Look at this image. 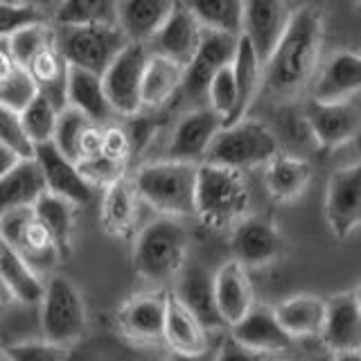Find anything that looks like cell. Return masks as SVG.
<instances>
[{
  "label": "cell",
  "mask_w": 361,
  "mask_h": 361,
  "mask_svg": "<svg viewBox=\"0 0 361 361\" xmlns=\"http://www.w3.org/2000/svg\"><path fill=\"white\" fill-rule=\"evenodd\" d=\"M323 16L316 7L291 11L289 25L262 66V88L267 95L291 99L302 93L321 66Z\"/></svg>",
  "instance_id": "obj_1"
},
{
  "label": "cell",
  "mask_w": 361,
  "mask_h": 361,
  "mask_svg": "<svg viewBox=\"0 0 361 361\" xmlns=\"http://www.w3.org/2000/svg\"><path fill=\"white\" fill-rule=\"evenodd\" d=\"M195 214L212 231H233L251 214V188L244 174L201 163L197 167Z\"/></svg>",
  "instance_id": "obj_2"
},
{
  "label": "cell",
  "mask_w": 361,
  "mask_h": 361,
  "mask_svg": "<svg viewBox=\"0 0 361 361\" xmlns=\"http://www.w3.org/2000/svg\"><path fill=\"white\" fill-rule=\"evenodd\" d=\"M190 235L178 219L158 217L142 226L133 244V267L149 285H167L188 264Z\"/></svg>",
  "instance_id": "obj_3"
},
{
  "label": "cell",
  "mask_w": 361,
  "mask_h": 361,
  "mask_svg": "<svg viewBox=\"0 0 361 361\" xmlns=\"http://www.w3.org/2000/svg\"><path fill=\"white\" fill-rule=\"evenodd\" d=\"M197 167L178 161H158L140 167L131 178L138 197L169 219L195 214Z\"/></svg>",
  "instance_id": "obj_4"
},
{
  "label": "cell",
  "mask_w": 361,
  "mask_h": 361,
  "mask_svg": "<svg viewBox=\"0 0 361 361\" xmlns=\"http://www.w3.org/2000/svg\"><path fill=\"white\" fill-rule=\"evenodd\" d=\"M278 154L280 142L276 133L264 122L244 118L219 129L203 163L244 172L248 167L267 165Z\"/></svg>",
  "instance_id": "obj_5"
},
{
  "label": "cell",
  "mask_w": 361,
  "mask_h": 361,
  "mask_svg": "<svg viewBox=\"0 0 361 361\" xmlns=\"http://www.w3.org/2000/svg\"><path fill=\"white\" fill-rule=\"evenodd\" d=\"M54 43L68 68H77L97 77L104 75L113 59L129 45L118 25L56 27Z\"/></svg>",
  "instance_id": "obj_6"
},
{
  "label": "cell",
  "mask_w": 361,
  "mask_h": 361,
  "mask_svg": "<svg viewBox=\"0 0 361 361\" xmlns=\"http://www.w3.org/2000/svg\"><path fill=\"white\" fill-rule=\"evenodd\" d=\"M41 330L45 341L68 348L84 334L86 307L82 293L63 276H50L41 293Z\"/></svg>",
  "instance_id": "obj_7"
},
{
  "label": "cell",
  "mask_w": 361,
  "mask_h": 361,
  "mask_svg": "<svg viewBox=\"0 0 361 361\" xmlns=\"http://www.w3.org/2000/svg\"><path fill=\"white\" fill-rule=\"evenodd\" d=\"M0 240L37 276L52 271L63 255L32 208L14 210L0 217Z\"/></svg>",
  "instance_id": "obj_8"
},
{
  "label": "cell",
  "mask_w": 361,
  "mask_h": 361,
  "mask_svg": "<svg viewBox=\"0 0 361 361\" xmlns=\"http://www.w3.org/2000/svg\"><path fill=\"white\" fill-rule=\"evenodd\" d=\"M149 50L140 43H129L102 75V88L116 116H135L142 111L140 90Z\"/></svg>",
  "instance_id": "obj_9"
},
{
  "label": "cell",
  "mask_w": 361,
  "mask_h": 361,
  "mask_svg": "<svg viewBox=\"0 0 361 361\" xmlns=\"http://www.w3.org/2000/svg\"><path fill=\"white\" fill-rule=\"evenodd\" d=\"M203 30L199 25V20L192 14V9L188 3H172V9L165 18L152 41L145 45L149 50L152 56H161L176 63L178 68H185L192 63L195 54L201 45Z\"/></svg>",
  "instance_id": "obj_10"
},
{
  "label": "cell",
  "mask_w": 361,
  "mask_h": 361,
  "mask_svg": "<svg viewBox=\"0 0 361 361\" xmlns=\"http://www.w3.org/2000/svg\"><path fill=\"white\" fill-rule=\"evenodd\" d=\"M325 217L338 240L353 235L361 221V167L353 163L336 169L327 180Z\"/></svg>",
  "instance_id": "obj_11"
},
{
  "label": "cell",
  "mask_w": 361,
  "mask_h": 361,
  "mask_svg": "<svg viewBox=\"0 0 361 361\" xmlns=\"http://www.w3.org/2000/svg\"><path fill=\"white\" fill-rule=\"evenodd\" d=\"M291 18V9L278 0H253L242 3V32L240 37L251 45L259 63H267L276 50Z\"/></svg>",
  "instance_id": "obj_12"
},
{
  "label": "cell",
  "mask_w": 361,
  "mask_h": 361,
  "mask_svg": "<svg viewBox=\"0 0 361 361\" xmlns=\"http://www.w3.org/2000/svg\"><path fill=\"white\" fill-rule=\"evenodd\" d=\"M233 259L242 264L246 271L267 267L282 253V233L278 226L259 214H246V217L231 231Z\"/></svg>",
  "instance_id": "obj_13"
},
{
  "label": "cell",
  "mask_w": 361,
  "mask_h": 361,
  "mask_svg": "<svg viewBox=\"0 0 361 361\" xmlns=\"http://www.w3.org/2000/svg\"><path fill=\"white\" fill-rule=\"evenodd\" d=\"M361 88V59L353 50H336L319 66L312 79V102L338 104L355 99Z\"/></svg>",
  "instance_id": "obj_14"
},
{
  "label": "cell",
  "mask_w": 361,
  "mask_h": 361,
  "mask_svg": "<svg viewBox=\"0 0 361 361\" xmlns=\"http://www.w3.org/2000/svg\"><path fill=\"white\" fill-rule=\"evenodd\" d=\"M330 353H355L361 345V298L359 289H345L325 300L321 330Z\"/></svg>",
  "instance_id": "obj_15"
},
{
  "label": "cell",
  "mask_w": 361,
  "mask_h": 361,
  "mask_svg": "<svg viewBox=\"0 0 361 361\" xmlns=\"http://www.w3.org/2000/svg\"><path fill=\"white\" fill-rule=\"evenodd\" d=\"M221 127L224 120L208 106L185 113L174 127L172 140H169V161L201 165Z\"/></svg>",
  "instance_id": "obj_16"
},
{
  "label": "cell",
  "mask_w": 361,
  "mask_h": 361,
  "mask_svg": "<svg viewBox=\"0 0 361 361\" xmlns=\"http://www.w3.org/2000/svg\"><path fill=\"white\" fill-rule=\"evenodd\" d=\"M34 163L39 165L45 192L71 201L73 206H84L93 197V185L82 176L79 167L73 161H68L52 142L34 149Z\"/></svg>",
  "instance_id": "obj_17"
},
{
  "label": "cell",
  "mask_w": 361,
  "mask_h": 361,
  "mask_svg": "<svg viewBox=\"0 0 361 361\" xmlns=\"http://www.w3.org/2000/svg\"><path fill=\"white\" fill-rule=\"evenodd\" d=\"M237 41H240V37L203 32V39H201L195 59H192V63L183 71L180 90H185L192 99L206 97V88L210 84V79L217 75L221 68L233 63Z\"/></svg>",
  "instance_id": "obj_18"
},
{
  "label": "cell",
  "mask_w": 361,
  "mask_h": 361,
  "mask_svg": "<svg viewBox=\"0 0 361 361\" xmlns=\"http://www.w3.org/2000/svg\"><path fill=\"white\" fill-rule=\"evenodd\" d=\"M172 296L183 305L208 332L224 327V321L217 312V302H214L212 274L206 267L185 264L183 271L178 274V278L174 280Z\"/></svg>",
  "instance_id": "obj_19"
},
{
  "label": "cell",
  "mask_w": 361,
  "mask_h": 361,
  "mask_svg": "<svg viewBox=\"0 0 361 361\" xmlns=\"http://www.w3.org/2000/svg\"><path fill=\"white\" fill-rule=\"evenodd\" d=\"M314 138L325 147H338L350 142L359 131V109L357 102H338V104H321V102H307L305 111Z\"/></svg>",
  "instance_id": "obj_20"
},
{
  "label": "cell",
  "mask_w": 361,
  "mask_h": 361,
  "mask_svg": "<svg viewBox=\"0 0 361 361\" xmlns=\"http://www.w3.org/2000/svg\"><path fill=\"white\" fill-rule=\"evenodd\" d=\"M231 336L237 343H242L248 350H253V353H259L264 357L285 353L293 341V338L280 327L274 312L269 307H259V305H253L240 321L231 325Z\"/></svg>",
  "instance_id": "obj_21"
},
{
  "label": "cell",
  "mask_w": 361,
  "mask_h": 361,
  "mask_svg": "<svg viewBox=\"0 0 361 361\" xmlns=\"http://www.w3.org/2000/svg\"><path fill=\"white\" fill-rule=\"evenodd\" d=\"M212 287L217 312L224 325L228 327L235 325L255 305L248 271L242 264H237L235 259H228L217 274H212Z\"/></svg>",
  "instance_id": "obj_22"
},
{
  "label": "cell",
  "mask_w": 361,
  "mask_h": 361,
  "mask_svg": "<svg viewBox=\"0 0 361 361\" xmlns=\"http://www.w3.org/2000/svg\"><path fill=\"white\" fill-rule=\"evenodd\" d=\"M66 109L82 113L86 120L97 124V127H109L116 118L104 95V88H102V77L77 71V68H68Z\"/></svg>",
  "instance_id": "obj_23"
},
{
  "label": "cell",
  "mask_w": 361,
  "mask_h": 361,
  "mask_svg": "<svg viewBox=\"0 0 361 361\" xmlns=\"http://www.w3.org/2000/svg\"><path fill=\"white\" fill-rule=\"evenodd\" d=\"M163 341L172 355H199L210 350L208 330L172 296V291L165 293Z\"/></svg>",
  "instance_id": "obj_24"
},
{
  "label": "cell",
  "mask_w": 361,
  "mask_h": 361,
  "mask_svg": "<svg viewBox=\"0 0 361 361\" xmlns=\"http://www.w3.org/2000/svg\"><path fill=\"white\" fill-rule=\"evenodd\" d=\"M172 3L167 0H124L116 3V25L129 43L147 45L165 23Z\"/></svg>",
  "instance_id": "obj_25"
},
{
  "label": "cell",
  "mask_w": 361,
  "mask_h": 361,
  "mask_svg": "<svg viewBox=\"0 0 361 361\" xmlns=\"http://www.w3.org/2000/svg\"><path fill=\"white\" fill-rule=\"evenodd\" d=\"M118 323L124 332L140 341H163L165 293H140L122 305Z\"/></svg>",
  "instance_id": "obj_26"
},
{
  "label": "cell",
  "mask_w": 361,
  "mask_h": 361,
  "mask_svg": "<svg viewBox=\"0 0 361 361\" xmlns=\"http://www.w3.org/2000/svg\"><path fill=\"white\" fill-rule=\"evenodd\" d=\"M271 312L291 338L316 336L323 330L325 300L312 293H298V296L280 300L276 307H271Z\"/></svg>",
  "instance_id": "obj_27"
},
{
  "label": "cell",
  "mask_w": 361,
  "mask_h": 361,
  "mask_svg": "<svg viewBox=\"0 0 361 361\" xmlns=\"http://www.w3.org/2000/svg\"><path fill=\"white\" fill-rule=\"evenodd\" d=\"M43 192V176L34 158L20 161L11 172L0 178V217L14 210L32 208Z\"/></svg>",
  "instance_id": "obj_28"
},
{
  "label": "cell",
  "mask_w": 361,
  "mask_h": 361,
  "mask_svg": "<svg viewBox=\"0 0 361 361\" xmlns=\"http://www.w3.org/2000/svg\"><path fill=\"white\" fill-rule=\"evenodd\" d=\"M231 71H233V79H235L237 102H235V111H233L231 120L226 122L224 127L244 120L246 111L251 109V104L257 97V90L262 88V63H259L253 48L242 37L237 41V50L233 56Z\"/></svg>",
  "instance_id": "obj_29"
},
{
  "label": "cell",
  "mask_w": 361,
  "mask_h": 361,
  "mask_svg": "<svg viewBox=\"0 0 361 361\" xmlns=\"http://www.w3.org/2000/svg\"><path fill=\"white\" fill-rule=\"evenodd\" d=\"M314 169L307 161L296 156L278 154L267 163L264 183L267 190L278 201H296L305 190L310 188Z\"/></svg>",
  "instance_id": "obj_30"
},
{
  "label": "cell",
  "mask_w": 361,
  "mask_h": 361,
  "mask_svg": "<svg viewBox=\"0 0 361 361\" xmlns=\"http://www.w3.org/2000/svg\"><path fill=\"white\" fill-rule=\"evenodd\" d=\"M138 203L140 197L135 192L133 180L127 176H120L111 185L104 188L102 197V221L104 228L113 235H124L133 228L135 217H138Z\"/></svg>",
  "instance_id": "obj_31"
},
{
  "label": "cell",
  "mask_w": 361,
  "mask_h": 361,
  "mask_svg": "<svg viewBox=\"0 0 361 361\" xmlns=\"http://www.w3.org/2000/svg\"><path fill=\"white\" fill-rule=\"evenodd\" d=\"M183 84V68L176 63L161 59V56H152L147 61L145 77H142V90H140V104L142 109L161 106L180 90Z\"/></svg>",
  "instance_id": "obj_32"
},
{
  "label": "cell",
  "mask_w": 361,
  "mask_h": 361,
  "mask_svg": "<svg viewBox=\"0 0 361 361\" xmlns=\"http://www.w3.org/2000/svg\"><path fill=\"white\" fill-rule=\"evenodd\" d=\"M0 285L5 287L9 298L25 305L39 302L43 293L41 278L23 264L3 240H0Z\"/></svg>",
  "instance_id": "obj_33"
},
{
  "label": "cell",
  "mask_w": 361,
  "mask_h": 361,
  "mask_svg": "<svg viewBox=\"0 0 361 361\" xmlns=\"http://www.w3.org/2000/svg\"><path fill=\"white\" fill-rule=\"evenodd\" d=\"M34 214L39 217V221L48 228L52 235V240L59 246V251L66 253L71 248L73 242V231H75V206L71 201L59 199L50 195V192H43L37 199V203L32 206Z\"/></svg>",
  "instance_id": "obj_34"
},
{
  "label": "cell",
  "mask_w": 361,
  "mask_h": 361,
  "mask_svg": "<svg viewBox=\"0 0 361 361\" xmlns=\"http://www.w3.org/2000/svg\"><path fill=\"white\" fill-rule=\"evenodd\" d=\"M56 27L116 25V3L109 0H68L54 9Z\"/></svg>",
  "instance_id": "obj_35"
},
{
  "label": "cell",
  "mask_w": 361,
  "mask_h": 361,
  "mask_svg": "<svg viewBox=\"0 0 361 361\" xmlns=\"http://www.w3.org/2000/svg\"><path fill=\"white\" fill-rule=\"evenodd\" d=\"M203 32L240 37L242 32V3L235 0H208V3H188Z\"/></svg>",
  "instance_id": "obj_36"
},
{
  "label": "cell",
  "mask_w": 361,
  "mask_h": 361,
  "mask_svg": "<svg viewBox=\"0 0 361 361\" xmlns=\"http://www.w3.org/2000/svg\"><path fill=\"white\" fill-rule=\"evenodd\" d=\"M18 116H20V124H23V129H25L30 142L34 145V149L41 145L52 142L56 120H59V111H56L43 95L37 93V97H34Z\"/></svg>",
  "instance_id": "obj_37"
},
{
  "label": "cell",
  "mask_w": 361,
  "mask_h": 361,
  "mask_svg": "<svg viewBox=\"0 0 361 361\" xmlns=\"http://www.w3.org/2000/svg\"><path fill=\"white\" fill-rule=\"evenodd\" d=\"M5 43L9 48L11 59L16 61L18 68L25 71L41 52H45L54 45V30H50L45 23H41V25H30L25 30L16 32L14 37L7 39Z\"/></svg>",
  "instance_id": "obj_38"
},
{
  "label": "cell",
  "mask_w": 361,
  "mask_h": 361,
  "mask_svg": "<svg viewBox=\"0 0 361 361\" xmlns=\"http://www.w3.org/2000/svg\"><path fill=\"white\" fill-rule=\"evenodd\" d=\"M206 99H208V109L212 113H217V116L224 120V124L231 120L233 111H235V102H237L231 66L221 68V71L210 79V84L206 88Z\"/></svg>",
  "instance_id": "obj_39"
},
{
  "label": "cell",
  "mask_w": 361,
  "mask_h": 361,
  "mask_svg": "<svg viewBox=\"0 0 361 361\" xmlns=\"http://www.w3.org/2000/svg\"><path fill=\"white\" fill-rule=\"evenodd\" d=\"M43 11L37 5L30 3H0V41H7L14 37L16 32L25 30L30 25H41Z\"/></svg>",
  "instance_id": "obj_40"
},
{
  "label": "cell",
  "mask_w": 361,
  "mask_h": 361,
  "mask_svg": "<svg viewBox=\"0 0 361 361\" xmlns=\"http://www.w3.org/2000/svg\"><path fill=\"white\" fill-rule=\"evenodd\" d=\"M0 145L14 152L20 161L34 158V145L30 142L25 129L20 124V116L16 111L0 106Z\"/></svg>",
  "instance_id": "obj_41"
},
{
  "label": "cell",
  "mask_w": 361,
  "mask_h": 361,
  "mask_svg": "<svg viewBox=\"0 0 361 361\" xmlns=\"http://www.w3.org/2000/svg\"><path fill=\"white\" fill-rule=\"evenodd\" d=\"M34 97H37V86H34L30 75L23 71V68H18V71L0 86V106L11 109L16 113L25 109Z\"/></svg>",
  "instance_id": "obj_42"
},
{
  "label": "cell",
  "mask_w": 361,
  "mask_h": 361,
  "mask_svg": "<svg viewBox=\"0 0 361 361\" xmlns=\"http://www.w3.org/2000/svg\"><path fill=\"white\" fill-rule=\"evenodd\" d=\"M9 361H66V348L50 341H25L5 348Z\"/></svg>",
  "instance_id": "obj_43"
},
{
  "label": "cell",
  "mask_w": 361,
  "mask_h": 361,
  "mask_svg": "<svg viewBox=\"0 0 361 361\" xmlns=\"http://www.w3.org/2000/svg\"><path fill=\"white\" fill-rule=\"evenodd\" d=\"M129 149H131V140H129L127 129H122L116 122L104 127V131H102V156H104L106 161L122 165L127 161Z\"/></svg>",
  "instance_id": "obj_44"
},
{
  "label": "cell",
  "mask_w": 361,
  "mask_h": 361,
  "mask_svg": "<svg viewBox=\"0 0 361 361\" xmlns=\"http://www.w3.org/2000/svg\"><path fill=\"white\" fill-rule=\"evenodd\" d=\"M79 167V172H82V176L88 180L90 185H111L113 180H118L120 176H124L122 172V165L118 163H111L106 161L104 156H99V158H93V161H88V163H82V165H77Z\"/></svg>",
  "instance_id": "obj_45"
},
{
  "label": "cell",
  "mask_w": 361,
  "mask_h": 361,
  "mask_svg": "<svg viewBox=\"0 0 361 361\" xmlns=\"http://www.w3.org/2000/svg\"><path fill=\"white\" fill-rule=\"evenodd\" d=\"M214 361H267V357L237 343L233 336H226L219 348L214 350Z\"/></svg>",
  "instance_id": "obj_46"
},
{
  "label": "cell",
  "mask_w": 361,
  "mask_h": 361,
  "mask_svg": "<svg viewBox=\"0 0 361 361\" xmlns=\"http://www.w3.org/2000/svg\"><path fill=\"white\" fill-rule=\"evenodd\" d=\"M16 71H18V66H16L14 59H11L7 43H5V41H0V86H3Z\"/></svg>",
  "instance_id": "obj_47"
},
{
  "label": "cell",
  "mask_w": 361,
  "mask_h": 361,
  "mask_svg": "<svg viewBox=\"0 0 361 361\" xmlns=\"http://www.w3.org/2000/svg\"><path fill=\"white\" fill-rule=\"evenodd\" d=\"M18 163H20V158L11 149H7L5 145H0V178H3L7 172H11Z\"/></svg>",
  "instance_id": "obj_48"
},
{
  "label": "cell",
  "mask_w": 361,
  "mask_h": 361,
  "mask_svg": "<svg viewBox=\"0 0 361 361\" xmlns=\"http://www.w3.org/2000/svg\"><path fill=\"white\" fill-rule=\"evenodd\" d=\"M169 361H214V350H206V353L199 355H172Z\"/></svg>",
  "instance_id": "obj_49"
},
{
  "label": "cell",
  "mask_w": 361,
  "mask_h": 361,
  "mask_svg": "<svg viewBox=\"0 0 361 361\" xmlns=\"http://www.w3.org/2000/svg\"><path fill=\"white\" fill-rule=\"evenodd\" d=\"M332 361H361V355L359 350H355V353H334Z\"/></svg>",
  "instance_id": "obj_50"
},
{
  "label": "cell",
  "mask_w": 361,
  "mask_h": 361,
  "mask_svg": "<svg viewBox=\"0 0 361 361\" xmlns=\"http://www.w3.org/2000/svg\"><path fill=\"white\" fill-rule=\"evenodd\" d=\"M5 300H9V293L5 291V287H3V285H0V305H3Z\"/></svg>",
  "instance_id": "obj_51"
},
{
  "label": "cell",
  "mask_w": 361,
  "mask_h": 361,
  "mask_svg": "<svg viewBox=\"0 0 361 361\" xmlns=\"http://www.w3.org/2000/svg\"><path fill=\"white\" fill-rule=\"evenodd\" d=\"M310 361H332V355H321V357H314V359H310Z\"/></svg>",
  "instance_id": "obj_52"
},
{
  "label": "cell",
  "mask_w": 361,
  "mask_h": 361,
  "mask_svg": "<svg viewBox=\"0 0 361 361\" xmlns=\"http://www.w3.org/2000/svg\"><path fill=\"white\" fill-rule=\"evenodd\" d=\"M0 361H9L7 353H5V348H0Z\"/></svg>",
  "instance_id": "obj_53"
},
{
  "label": "cell",
  "mask_w": 361,
  "mask_h": 361,
  "mask_svg": "<svg viewBox=\"0 0 361 361\" xmlns=\"http://www.w3.org/2000/svg\"><path fill=\"white\" fill-rule=\"evenodd\" d=\"M267 361H289V359H285V357H267Z\"/></svg>",
  "instance_id": "obj_54"
}]
</instances>
